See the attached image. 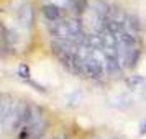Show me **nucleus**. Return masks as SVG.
Listing matches in <instances>:
<instances>
[{"instance_id": "1", "label": "nucleus", "mask_w": 146, "mask_h": 139, "mask_svg": "<svg viewBox=\"0 0 146 139\" xmlns=\"http://www.w3.org/2000/svg\"><path fill=\"white\" fill-rule=\"evenodd\" d=\"M49 33L53 34L58 41H74L76 38L72 36L71 30L67 28L66 21H56V23H49Z\"/></svg>"}, {"instance_id": "2", "label": "nucleus", "mask_w": 146, "mask_h": 139, "mask_svg": "<svg viewBox=\"0 0 146 139\" xmlns=\"http://www.w3.org/2000/svg\"><path fill=\"white\" fill-rule=\"evenodd\" d=\"M18 21L21 26L31 28L35 23V8L30 2H23L21 7L18 8Z\"/></svg>"}, {"instance_id": "3", "label": "nucleus", "mask_w": 146, "mask_h": 139, "mask_svg": "<svg viewBox=\"0 0 146 139\" xmlns=\"http://www.w3.org/2000/svg\"><path fill=\"white\" fill-rule=\"evenodd\" d=\"M84 69H86V75L94 77V79H100V77H102V74L105 72V70L102 69V66L95 61V57H94L92 54L84 61Z\"/></svg>"}, {"instance_id": "4", "label": "nucleus", "mask_w": 146, "mask_h": 139, "mask_svg": "<svg viewBox=\"0 0 146 139\" xmlns=\"http://www.w3.org/2000/svg\"><path fill=\"white\" fill-rule=\"evenodd\" d=\"M15 105H17V101L13 100L12 95H8V93H2L0 95V121H3L12 113Z\"/></svg>"}, {"instance_id": "5", "label": "nucleus", "mask_w": 146, "mask_h": 139, "mask_svg": "<svg viewBox=\"0 0 146 139\" xmlns=\"http://www.w3.org/2000/svg\"><path fill=\"white\" fill-rule=\"evenodd\" d=\"M43 15H44V18L49 20L51 23H56V21L61 20V8L58 5H53V3H48L43 7Z\"/></svg>"}, {"instance_id": "6", "label": "nucleus", "mask_w": 146, "mask_h": 139, "mask_svg": "<svg viewBox=\"0 0 146 139\" xmlns=\"http://www.w3.org/2000/svg\"><path fill=\"white\" fill-rule=\"evenodd\" d=\"M107 72L110 74L112 77H120L123 69H121V62H120L118 56H108V67Z\"/></svg>"}, {"instance_id": "7", "label": "nucleus", "mask_w": 146, "mask_h": 139, "mask_svg": "<svg viewBox=\"0 0 146 139\" xmlns=\"http://www.w3.org/2000/svg\"><path fill=\"white\" fill-rule=\"evenodd\" d=\"M2 41H3V46H13L18 41V34H17V31L8 30L5 25H2Z\"/></svg>"}, {"instance_id": "8", "label": "nucleus", "mask_w": 146, "mask_h": 139, "mask_svg": "<svg viewBox=\"0 0 146 139\" xmlns=\"http://www.w3.org/2000/svg\"><path fill=\"white\" fill-rule=\"evenodd\" d=\"M67 3H69L71 10L77 15H82L89 8V2L87 0H67Z\"/></svg>"}, {"instance_id": "9", "label": "nucleus", "mask_w": 146, "mask_h": 139, "mask_svg": "<svg viewBox=\"0 0 146 139\" xmlns=\"http://www.w3.org/2000/svg\"><path fill=\"white\" fill-rule=\"evenodd\" d=\"M125 26H128V28H130V31H133V33H139V31L143 30L141 20H139L138 16H136V15H128Z\"/></svg>"}, {"instance_id": "10", "label": "nucleus", "mask_w": 146, "mask_h": 139, "mask_svg": "<svg viewBox=\"0 0 146 139\" xmlns=\"http://www.w3.org/2000/svg\"><path fill=\"white\" fill-rule=\"evenodd\" d=\"M18 75L23 80H30V67L27 64H20V67H18Z\"/></svg>"}, {"instance_id": "11", "label": "nucleus", "mask_w": 146, "mask_h": 139, "mask_svg": "<svg viewBox=\"0 0 146 139\" xmlns=\"http://www.w3.org/2000/svg\"><path fill=\"white\" fill-rule=\"evenodd\" d=\"M145 82H146V79H143V77H131V79L126 80V84L131 87V88H136L139 84H145Z\"/></svg>"}, {"instance_id": "12", "label": "nucleus", "mask_w": 146, "mask_h": 139, "mask_svg": "<svg viewBox=\"0 0 146 139\" xmlns=\"http://www.w3.org/2000/svg\"><path fill=\"white\" fill-rule=\"evenodd\" d=\"M27 84H30L31 87H35V90H38V92L46 93V88H44L43 85H40V84H36V82H33V80H27Z\"/></svg>"}, {"instance_id": "13", "label": "nucleus", "mask_w": 146, "mask_h": 139, "mask_svg": "<svg viewBox=\"0 0 146 139\" xmlns=\"http://www.w3.org/2000/svg\"><path fill=\"white\" fill-rule=\"evenodd\" d=\"M139 134H141V136H143V134H146V119L141 123V125H139Z\"/></svg>"}, {"instance_id": "14", "label": "nucleus", "mask_w": 146, "mask_h": 139, "mask_svg": "<svg viewBox=\"0 0 146 139\" xmlns=\"http://www.w3.org/2000/svg\"><path fill=\"white\" fill-rule=\"evenodd\" d=\"M56 139H67V136H66V134H61V136H58Z\"/></svg>"}]
</instances>
